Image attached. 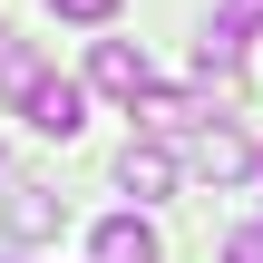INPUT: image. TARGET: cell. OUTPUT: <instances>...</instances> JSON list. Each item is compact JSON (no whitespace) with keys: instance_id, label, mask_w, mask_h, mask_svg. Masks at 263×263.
<instances>
[{"instance_id":"cell-7","label":"cell","mask_w":263,"mask_h":263,"mask_svg":"<svg viewBox=\"0 0 263 263\" xmlns=\"http://www.w3.org/2000/svg\"><path fill=\"white\" fill-rule=\"evenodd\" d=\"M215 29L224 39H263V0H215Z\"/></svg>"},{"instance_id":"cell-2","label":"cell","mask_w":263,"mask_h":263,"mask_svg":"<svg viewBox=\"0 0 263 263\" xmlns=\"http://www.w3.org/2000/svg\"><path fill=\"white\" fill-rule=\"evenodd\" d=\"M195 176H215V185H234V176H263V156L215 117V127H195Z\"/></svg>"},{"instance_id":"cell-5","label":"cell","mask_w":263,"mask_h":263,"mask_svg":"<svg viewBox=\"0 0 263 263\" xmlns=\"http://www.w3.org/2000/svg\"><path fill=\"white\" fill-rule=\"evenodd\" d=\"M0 224H10L20 244H49V234H59V195H49V185H10V205H0Z\"/></svg>"},{"instance_id":"cell-1","label":"cell","mask_w":263,"mask_h":263,"mask_svg":"<svg viewBox=\"0 0 263 263\" xmlns=\"http://www.w3.org/2000/svg\"><path fill=\"white\" fill-rule=\"evenodd\" d=\"M88 78H98L107 98H127V107H146V98H156V68H146V49H137V39H98Z\"/></svg>"},{"instance_id":"cell-3","label":"cell","mask_w":263,"mask_h":263,"mask_svg":"<svg viewBox=\"0 0 263 263\" xmlns=\"http://www.w3.org/2000/svg\"><path fill=\"white\" fill-rule=\"evenodd\" d=\"M78 117H88L78 78H39V88H29V127H39V137H78Z\"/></svg>"},{"instance_id":"cell-4","label":"cell","mask_w":263,"mask_h":263,"mask_svg":"<svg viewBox=\"0 0 263 263\" xmlns=\"http://www.w3.org/2000/svg\"><path fill=\"white\" fill-rule=\"evenodd\" d=\"M88 254L98 263H156V224H146V215H107V224L88 234Z\"/></svg>"},{"instance_id":"cell-10","label":"cell","mask_w":263,"mask_h":263,"mask_svg":"<svg viewBox=\"0 0 263 263\" xmlns=\"http://www.w3.org/2000/svg\"><path fill=\"white\" fill-rule=\"evenodd\" d=\"M254 185H263V176H254Z\"/></svg>"},{"instance_id":"cell-6","label":"cell","mask_w":263,"mask_h":263,"mask_svg":"<svg viewBox=\"0 0 263 263\" xmlns=\"http://www.w3.org/2000/svg\"><path fill=\"white\" fill-rule=\"evenodd\" d=\"M117 185H127V195H166V185H176V156L146 137V146H127V156H117Z\"/></svg>"},{"instance_id":"cell-9","label":"cell","mask_w":263,"mask_h":263,"mask_svg":"<svg viewBox=\"0 0 263 263\" xmlns=\"http://www.w3.org/2000/svg\"><path fill=\"white\" fill-rule=\"evenodd\" d=\"M224 263H263V224H244V234L224 244Z\"/></svg>"},{"instance_id":"cell-8","label":"cell","mask_w":263,"mask_h":263,"mask_svg":"<svg viewBox=\"0 0 263 263\" xmlns=\"http://www.w3.org/2000/svg\"><path fill=\"white\" fill-rule=\"evenodd\" d=\"M49 10H59V20H88V29H98V20H117V0H49Z\"/></svg>"}]
</instances>
